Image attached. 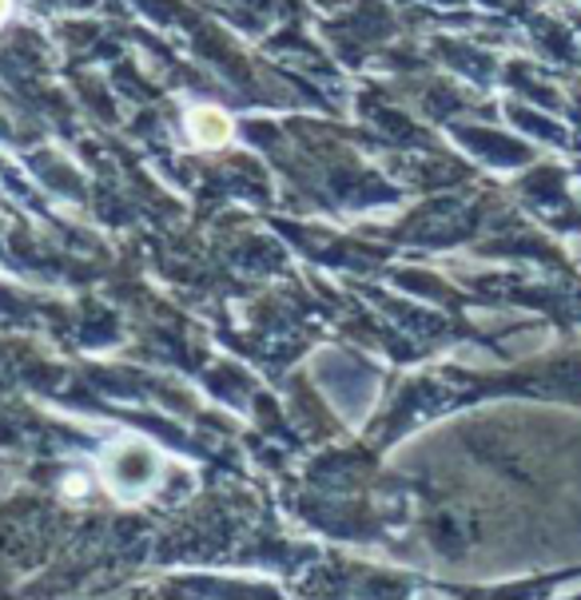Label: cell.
I'll return each instance as SVG.
<instances>
[{"label":"cell","mask_w":581,"mask_h":600,"mask_svg":"<svg viewBox=\"0 0 581 600\" xmlns=\"http://www.w3.org/2000/svg\"><path fill=\"white\" fill-rule=\"evenodd\" d=\"M136 449H116V458L108 461V485L120 497H136V485H148L155 478V458H143V466H136Z\"/></svg>","instance_id":"cell-1"},{"label":"cell","mask_w":581,"mask_h":600,"mask_svg":"<svg viewBox=\"0 0 581 600\" xmlns=\"http://www.w3.org/2000/svg\"><path fill=\"white\" fill-rule=\"evenodd\" d=\"M187 131H191V143H196V148H220V143H228L231 123L220 108H208V104H204V108H191Z\"/></svg>","instance_id":"cell-2"},{"label":"cell","mask_w":581,"mask_h":600,"mask_svg":"<svg viewBox=\"0 0 581 600\" xmlns=\"http://www.w3.org/2000/svg\"><path fill=\"white\" fill-rule=\"evenodd\" d=\"M9 12H12V0H0V24L9 21Z\"/></svg>","instance_id":"cell-3"}]
</instances>
